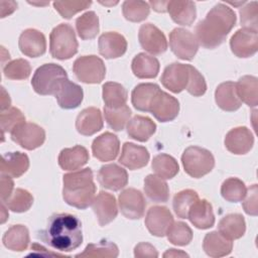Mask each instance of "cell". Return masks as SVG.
I'll return each instance as SVG.
<instances>
[{
    "instance_id": "35",
    "label": "cell",
    "mask_w": 258,
    "mask_h": 258,
    "mask_svg": "<svg viewBox=\"0 0 258 258\" xmlns=\"http://www.w3.org/2000/svg\"><path fill=\"white\" fill-rule=\"evenodd\" d=\"M236 92L241 102L250 107H256L258 104V80L253 76H243L235 84Z\"/></svg>"
},
{
    "instance_id": "48",
    "label": "cell",
    "mask_w": 258,
    "mask_h": 258,
    "mask_svg": "<svg viewBox=\"0 0 258 258\" xmlns=\"http://www.w3.org/2000/svg\"><path fill=\"white\" fill-rule=\"evenodd\" d=\"M3 73L10 80H25L31 73V67L26 59L17 58L7 62L3 68Z\"/></svg>"
},
{
    "instance_id": "57",
    "label": "cell",
    "mask_w": 258,
    "mask_h": 258,
    "mask_svg": "<svg viewBox=\"0 0 258 258\" xmlns=\"http://www.w3.org/2000/svg\"><path fill=\"white\" fill-rule=\"evenodd\" d=\"M1 5V18L6 17L7 15L11 14L16 8H17V3L14 1H0Z\"/></svg>"
},
{
    "instance_id": "61",
    "label": "cell",
    "mask_w": 258,
    "mask_h": 258,
    "mask_svg": "<svg viewBox=\"0 0 258 258\" xmlns=\"http://www.w3.org/2000/svg\"><path fill=\"white\" fill-rule=\"evenodd\" d=\"M8 209V208H7ZM5 207V204L2 202L1 203V224L5 223V221L8 219V212Z\"/></svg>"
},
{
    "instance_id": "49",
    "label": "cell",
    "mask_w": 258,
    "mask_h": 258,
    "mask_svg": "<svg viewBox=\"0 0 258 258\" xmlns=\"http://www.w3.org/2000/svg\"><path fill=\"white\" fill-rule=\"evenodd\" d=\"M24 122H25V117L19 109L15 107H11L5 111H2L0 114L2 138L4 137L5 132L11 133L17 126H19Z\"/></svg>"
},
{
    "instance_id": "15",
    "label": "cell",
    "mask_w": 258,
    "mask_h": 258,
    "mask_svg": "<svg viewBox=\"0 0 258 258\" xmlns=\"http://www.w3.org/2000/svg\"><path fill=\"white\" fill-rule=\"evenodd\" d=\"M173 223V217L166 207H151L145 217V226L147 230L156 237H163Z\"/></svg>"
},
{
    "instance_id": "33",
    "label": "cell",
    "mask_w": 258,
    "mask_h": 258,
    "mask_svg": "<svg viewBox=\"0 0 258 258\" xmlns=\"http://www.w3.org/2000/svg\"><path fill=\"white\" fill-rule=\"evenodd\" d=\"M2 242L7 249L22 252L29 244L28 229L23 225H14L4 233Z\"/></svg>"
},
{
    "instance_id": "12",
    "label": "cell",
    "mask_w": 258,
    "mask_h": 258,
    "mask_svg": "<svg viewBox=\"0 0 258 258\" xmlns=\"http://www.w3.org/2000/svg\"><path fill=\"white\" fill-rule=\"evenodd\" d=\"M138 39L142 48L151 54H161L167 49V40L164 33L151 23H145L140 26Z\"/></svg>"
},
{
    "instance_id": "26",
    "label": "cell",
    "mask_w": 258,
    "mask_h": 258,
    "mask_svg": "<svg viewBox=\"0 0 258 258\" xmlns=\"http://www.w3.org/2000/svg\"><path fill=\"white\" fill-rule=\"evenodd\" d=\"M29 167V159L25 153L16 151L8 152L1 158L0 171L1 174L9 175L11 177H20Z\"/></svg>"
},
{
    "instance_id": "6",
    "label": "cell",
    "mask_w": 258,
    "mask_h": 258,
    "mask_svg": "<svg viewBox=\"0 0 258 258\" xmlns=\"http://www.w3.org/2000/svg\"><path fill=\"white\" fill-rule=\"evenodd\" d=\"M184 171L194 178H200L212 171L215 165L213 154L202 147L189 146L181 156Z\"/></svg>"
},
{
    "instance_id": "41",
    "label": "cell",
    "mask_w": 258,
    "mask_h": 258,
    "mask_svg": "<svg viewBox=\"0 0 258 258\" xmlns=\"http://www.w3.org/2000/svg\"><path fill=\"white\" fill-rule=\"evenodd\" d=\"M119 254L118 247L106 240H102L97 244H89L83 253L77 254L76 257H87V258H98V257H105V258H111V257H117Z\"/></svg>"
},
{
    "instance_id": "30",
    "label": "cell",
    "mask_w": 258,
    "mask_h": 258,
    "mask_svg": "<svg viewBox=\"0 0 258 258\" xmlns=\"http://www.w3.org/2000/svg\"><path fill=\"white\" fill-rule=\"evenodd\" d=\"M89 152L82 145L64 148L58 155V164L64 170H76L89 161Z\"/></svg>"
},
{
    "instance_id": "44",
    "label": "cell",
    "mask_w": 258,
    "mask_h": 258,
    "mask_svg": "<svg viewBox=\"0 0 258 258\" xmlns=\"http://www.w3.org/2000/svg\"><path fill=\"white\" fill-rule=\"evenodd\" d=\"M104 115L110 128H112L114 131H121L129 121L131 110L127 105L116 109L104 107Z\"/></svg>"
},
{
    "instance_id": "36",
    "label": "cell",
    "mask_w": 258,
    "mask_h": 258,
    "mask_svg": "<svg viewBox=\"0 0 258 258\" xmlns=\"http://www.w3.org/2000/svg\"><path fill=\"white\" fill-rule=\"evenodd\" d=\"M219 232L230 240L241 238L246 231L244 217L240 214H229L225 216L218 225Z\"/></svg>"
},
{
    "instance_id": "32",
    "label": "cell",
    "mask_w": 258,
    "mask_h": 258,
    "mask_svg": "<svg viewBox=\"0 0 258 258\" xmlns=\"http://www.w3.org/2000/svg\"><path fill=\"white\" fill-rule=\"evenodd\" d=\"M159 61L156 57L146 54L145 52L138 53L132 60L131 69L133 74L139 79H152L158 75Z\"/></svg>"
},
{
    "instance_id": "37",
    "label": "cell",
    "mask_w": 258,
    "mask_h": 258,
    "mask_svg": "<svg viewBox=\"0 0 258 258\" xmlns=\"http://www.w3.org/2000/svg\"><path fill=\"white\" fill-rule=\"evenodd\" d=\"M144 191L149 200L155 203H166L169 199V188L163 178L148 174L144 179Z\"/></svg>"
},
{
    "instance_id": "47",
    "label": "cell",
    "mask_w": 258,
    "mask_h": 258,
    "mask_svg": "<svg viewBox=\"0 0 258 258\" xmlns=\"http://www.w3.org/2000/svg\"><path fill=\"white\" fill-rule=\"evenodd\" d=\"M168 241L177 246H185L192 239L191 229L183 222H173L166 232Z\"/></svg>"
},
{
    "instance_id": "23",
    "label": "cell",
    "mask_w": 258,
    "mask_h": 258,
    "mask_svg": "<svg viewBox=\"0 0 258 258\" xmlns=\"http://www.w3.org/2000/svg\"><path fill=\"white\" fill-rule=\"evenodd\" d=\"M149 161V152L144 146L125 142L119 157V162L131 170L144 167Z\"/></svg>"
},
{
    "instance_id": "43",
    "label": "cell",
    "mask_w": 258,
    "mask_h": 258,
    "mask_svg": "<svg viewBox=\"0 0 258 258\" xmlns=\"http://www.w3.org/2000/svg\"><path fill=\"white\" fill-rule=\"evenodd\" d=\"M199 200V195L194 189H183L177 192L172 202L175 215L180 219H186L188 211L195 202Z\"/></svg>"
},
{
    "instance_id": "13",
    "label": "cell",
    "mask_w": 258,
    "mask_h": 258,
    "mask_svg": "<svg viewBox=\"0 0 258 258\" xmlns=\"http://www.w3.org/2000/svg\"><path fill=\"white\" fill-rule=\"evenodd\" d=\"M230 46L232 52L238 57H250L258 48V34L256 30L241 28L231 37Z\"/></svg>"
},
{
    "instance_id": "19",
    "label": "cell",
    "mask_w": 258,
    "mask_h": 258,
    "mask_svg": "<svg viewBox=\"0 0 258 258\" xmlns=\"http://www.w3.org/2000/svg\"><path fill=\"white\" fill-rule=\"evenodd\" d=\"M18 45L20 51L29 57H38L46 50L45 36L39 30L28 28L19 36Z\"/></svg>"
},
{
    "instance_id": "53",
    "label": "cell",
    "mask_w": 258,
    "mask_h": 258,
    "mask_svg": "<svg viewBox=\"0 0 258 258\" xmlns=\"http://www.w3.org/2000/svg\"><path fill=\"white\" fill-rule=\"evenodd\" d=\"M257 184H253L250 188L247 189L246 196L243 199V209L246 214L251 216H256L258 211V205H257Z\"/></svg>"
},
{
    "instance_id": "46",
    "label": "cell",
    "mask_w": 258,
    "mask_h": 258,
    "mask_svg": "<svg viewBox=\"0 0 258 258\" xmlns=\"http://www.w3.org/2000/svg\"><path fill=\"white\" fill-rule=\"evenodd\" d=\"M122 12L124 17L132 22H140L147 18L150 7L144 1H124L122 4Z\"/></svg>"
},
{
    "instance_id": "24",
    "label": "cell",
    "mask_w": 258,
    "mask_h": 258,
    "mask_svg": "<svg viewBox=\"0 0 258 258\" xmlns=\"http://www.w3.org/2000/svg\"><path fill=\"white\" fill-rule=\"evenodd\" d=\"M102 113L98 108L89 107L84 109L77 117L76 129L85 136H91L103 128Z\"/></svg>"
},
{
    "instance_id": "34",
    "label": "cell",
    "mask_w": 258,
    "mask_h": 258,
    "mask_svg": "<svg viewBox=\"0 0 258 258\" xmlns=\"http://www.w3.org/2000/svg\"><path fill=\"white\" fill-rule=\"evenodd\" d=\"M159 87L156 84L145 83L137 85L131 94V102L134 108L138 111L149 112V107L152 99L159 91Z\"/></svg>"
},
{
    "instance_id": "9",
    "label": "cell",
    "mask_w": 258,
    "mask_h": 258,
    "mask_svg": "<svg viewBox=\"0 0 258 258\" xmlns=\"http://www.w3.org/2000/svg\"><path fill=\"white\" fill-rule=\"evenodd\" d=\"M11 139L27 150L41 146L45 140V131L37 124L24 122L17 126L11 133Z\"/></svg>"
},
{
    "instance_id": "38",
    "label": "cell",
    "mask_w": 258,
    "mask_h": 258,
    "mask_svg": "<svg viewBox=\"0 0 258 258\" xmlns=\"http://www.w3.org/2000/svg\"><path fill=\"white\" fill-rule=\"evenodd\" d=\"M103 100L105 107L116 109L126 105L127 91L119 83L108 82L103 85Z\"/></svg>"
},
{
    "instance_id": "51",
    "label": "cell",
    "mask_w": 258,
    "mask_h": 258,
    "mask_svg": "<svg viewBox=\"0 0 258 258\" xmlns=\"http://www.w3.org/2000/svg\"><path fill=\"white\" fill-rule=\"evenodd\" d=\"M186 91L194 97H201L207 91V84L201 73L189 64V79Z\"/></svg>"
},
{
    "instance_id": "4",
    "label": "cell",
    "mask_w": 258,
    "mask_h": 258,
    "mask_svg": "<svg viewBox=\"0 0 258 258\" xmlns=\"http://www.w3.org/2000/svg\"><path fill=\"white\" fill-rule=\"evenodd\" d=\"M78 40L73 27L68 23L55 26L49 35V51L52 57L64 60L78 52Z\"/></svg>"
},
{
    "instance_id": "8",
    "label": "cell",
    "mask_w": 258,
    "mask_h": 258,
    "mask_svg": "<svg viewBox=\"0 0 258 258\" xmlns=\"http://www.w3.org/2000/svg\"><path fill=\"white\" fill-rule=\"evenodd\" d=\"M171 51L180 59L190 60L195 57L199 42L195 34L183 28H174L169 34Z\"/></svg>"
},
{
    "instance_id": "52",
    "label": "cell",
    "mask_w": 258,
    "mask_h": 258,
    "mask_svg": "<svg viewBox=\"0 0 258 258\" xmlns=\"http://www.w3.org/2000/svg\"><path fill=\"white\" fill-rule=\"evenodd\" d=\"M240 17L244 28L257 31V2L253 1L241 8Z\"/></svg>"
},
{
    "instance_id": "11",
    "label": "cell",
    "mask_w": 258,
    "mask_h": 258,
    "mask_svg": "<svg viewBox=\"0 0 258 258\" xmlns=\"http://www.w3.org/2000/svg\"><path fill=\"white\" fill-rule=\"evenodd\" d=\"M119 208L124 217L130 220H138L145 212V199L140 190L136 188H126L119 195Z\"/></svg>"
},
{
    "instance_id": "58",
    "label": "cell",
    "mask_w": 258,
    "mask_h": 258,
    "mask_svg": "<svg viewBox=\"0 0 258 258\" xmlns=\"http://www.w3.org/2000/svg\"><path fill=\"white\" fill-rule=\"evenodd\" d=\"M10 104H11V100H10V97L9 95L6 93L5 89L2 87L1 88V112L2 111H5L7 109H9L10 107Z\"/></svg>"
},
{
    "instance_id": "5",
    "label": "cell",
    "mask_w": 258,
    "mask_h": 258,
    "mask_svg": "<svg viewBox=\"0 0 258 258\" xmlns=\"http://www.w3.org/2000/svg\"><path fill=\"white\" fill-rule=\"evenodd\" d=\"M67 78V72L59 64L44 63L35 71L31 85L39 95H54L61 81Z\"/></svg>"
},
{
    "instance_id": "14",
    "label": "cell",
    "mask_w": 258,
    "mask_h": 258,
    "mask_svg": "<svg viewBox=\"0 0 258 258\" xmlns=\"http://www.w3.org/2000/svg\"><path fill=\"white\" fill-rule=\"evenodd\" d=\"M189 79V64L173 62L167 66L160 78L164 88L172 93H180L187 87Z\"/></svg>"
},
{
    "instance_id": "50",
    "label": "cell",
    "mask_w": 258,
    "mask_h": 258,
    "mask_svg": "<svg viewBox=\"0 0 258 258\" xmlns=\"http://www.w3.org/2000/svg\"><path fill=\"white\" fill-rule=\"evenodd\" d=\"M52 4L61 17L70 19L76 13L89 8L92 1H55Z\"/></svg>"
},
{
    "instance_id": "59",
    "label": "cell",
    "mask_w": 258,
    "mask_h": 258,
    "mask_svg": "<svg viewBox=\"0 0 258 258\" xmlns=\"http://www.w3.org/2000/svg\"><path fill=\"white\" fill-rule=\"evenodd\" d=\"M152 6V8L157 12H165L167 1H150L148 3Z\"/></svg>"
},
{
    "instance_id": "60",
    "label": "cell",
    "mask_w": 258,
    "mask_h": 258,
    "mask_svg": "<svg viewBox=\"0 0 258 258\" xmlns=\"http://www.w3.org/2000/svg\"><path fill=\"white\" fill-rule=\"evenodd\" d=\"M163 257H188V255L180 250L169 249L163 254Z\"/></svg>"
},
{
    "instance_id": "16",
    "label": "cell",
    "mask_w": 258,
    "mask_h": 258,
    "mask_svg": "<svg viewBox=\"0 0 258 258\" xmlns=\"http://www.w3.org/2000/svg\"><path fill=\"white\" fill-rule=\"evenodd\" d=\"M254 144V136L252 132L245 126L231 129L225 137L226 148L234 154L248 153Z\"/></svg>"
},
{
    "instance_id": "55",
    "label": "cell",
    "mask_w": 258,
    "mask_h": 258,
    "mask_svg": "<svg viewBox=\"0 0 258 258\" xmlns=\"http://www.w3.org/2000/svg\"><path fill=\"white\" fill-rule=\"evenodd\" d=\"M134 256L135 257H157L158 252L151 244L142 242L136 245L134 249Z\"/></svg>"
},
{
    "instance_id": "2",
    "label": "cell",
    "mask_w": 258,
    "mask_h": 258,
    "mask_svg": "<svg viewBox=\"0 0 258 258\" xmlns=\"http://www.w3.org/2000/svg\"><path fill=\"white\" fill-rule=\"evenodd\" d=\"M236 20V14L229 6L223 3L216 4L196 26L198 42L205 48L218 47L225 41Z\"/></svg>"
},
{
    "instance_id": "25",
    "label": "cell",
    "mask_w": 258,
    "mask_h": 258,
    "mask_svg": "<svg viewBox=\"0 0 258 258\" xmlns=\"http://www.w3.org/2000/svg\"><path fill=\"white\" fill-rule=\"evenodd\" d=\"M187 219L198 229L206 230L214 226L215 216L213 207L207 200H198L190 207Z\"/></svg>"
},
{
    "instance_id": "45",
    "label": "cell",
    "mask_w": 258,
    "mask_h": 258,
    "mask_svg": "<svg viewBox=\"0 0 258 258\" xmlns=\"http://www.w3.org/2000/svg\"><path fill=\"white\" fill-rule=\"evenodd\" d=\"M3 203L12 212L23 213L28 211L32 206L33 197L26 189L16 188L6 201H3Z\"/></svg>"
},
{
    "instance_id": "22",
    "label": "cell",
    "mask_w": 258,
    "mask_h": 258,
    "mask_svg": "<svg viewBox=\"0 0 258 258\" xmlns=\"http://www.w3.org/2000/svg\"><path fill=\"white\" fill-rule=\"evenodd\" d=\"M59 107L62 109H75L78 108L84 97L83 89L71 82L68 78L62 80L54 94Z\"/></svg>"
},
{
    "instance_id": "28",
    "label": "cell",
    "mask_w": 258,
    "mask_h": 258,
    "mask_svg": "<svg viewBox=\"0 0 258 258\" xmlns=\"http://www.w3.org/2000/svg\"><path fill=\"white\" fill-rule=\"evenodd\" d=\"M166 11L179 25H190L197 16L196 4L192 1H167Z\"/></svg>"
},
{
    "instance_id": "42",
    "label": "cell",
    "mask_w": 258,
    "mask_h": 258,
    "mask_svg": "<svg viewBox=\"0 0 258 258\" xmlns=\"http://www.w3.org/2000/svg\"><path fill=\"white\" fill-rule=\"evenodd\" d=\"M247 192L245 183L236 177L227 178L221 186L222 197L231 203H238L243 201Z\"/></svg>"
},
{
    "instance_id": "27",
    "label": "cell",
    "mask_w": 258,
    "mask_h": 258,
    "mask_svg": "<svg viewBox=\"0 0 258 258\" xmlns=\"http://www.w3.org/2000/svg\"><path fill=\"white\" fill-rule=\"evenodd\" d=\"M203 248L210 257H223L232 252L233 242L222 233L213 231L205 236Z\"/></svg>"
},
{
    "instance_id": "1",
    "label": "cell",
    "mask_w": 258,
    "mask_h": 258,
    "mask_svg": "<svg viewBox=\"0 0 258 258\" xmlns=\"http://www.w3.org/2000/svg\"><path fill=\"white\" fill-rule=\"evenodd\" d=\"M37 237L57 251L71 252L83 243L82 223L72 214H53L48 219L46 228L38 232Z\"/></svg>"
},
{
    "instance_id": "18",
    "label": "cell",
    "mask_w": 258,
    "mask_h": 258,
    "mask_svg": "<svg viewBox=\"0 0 258 258\" xmlns=\"http://www.w3.org/2000/svg\"><path fill=\"white\" fill-rule=\"evenodd\" d=\"M98 181L107 189L114 191L120 190L127 185L128 173L126 169L118 164H106L99 169Z\"/></svg>"
},
{
    "instance_id": "17",
    "label": "cell",
    "mask_w": 258,
    "mask_h": 258,
    "mask_svg": "<svg viewBox=\"0 0 258 258\" xmlns=\"http://www.w3.org/2000/svg\"><path fill=\"white\" fill-rule=\"evenodd\" d=\"M120 150V141L118 137L111 133L105 132L94 139L92 143L93 155L100 161L114 160Z\"/></svg>"
},
{
    "instance_id": "29",
    "label": "cell",
    "mask_w": 258,
    "mask_h": 258,
    "mask_svg": "<svg viewBox=\"0 0 258 258\" xmlns=\"http://www.w3.org/2000/svg\"><path fill=\"white\" fill-rule=\"evenodd\" d=\"M215 100L217 105L227 112H234L242 105L236 92V85L233 82L220 84L215 92Z\"/></svg>"
},
{
    "instance_id": "21",
    "label": "cell",
    "mask_w": 258,
    "mask_h": 258,
    "mask_svg": "<svg viewBox=\"0 0 258 258\" xmlns=\"http://www.w3.org/2000/svg\"><path fill=\"white\" fill-rule=\"evenodd\" d=\"M99 52L105 58H117L122 56L127 50L125 37L118 32H105L99 37Z\"/></svg>"
},
{
    "instance_id": "10",
    "label": "cell",
    "mask_w": 258,
    "mask_h": 258,
    "mask_svg": "<svg viewBox=\"0 0 258 258\" xmlns=\"http://www.w3.org/2000/svg\"><path fill=\"white\" fill-rule=\"evenodd\" d=\"M149 112L160 122H169L176 118L179 112L177 99L159 90L149 107Z\"/></svg>"
},
{
    "instance_id": "54",
    "label": "cell",
    "mask_w": 258,
    "mask_h": 258,
    "mask_svg": "<svg viewBox=\"0 0 258 258\" xmlns=\"http://www.w3.org/2000/svg\"><path fill=\"white\" fill-rule=\"evenodd\" d=\"M0 196H1V201H6L11 194L13 192V187L14 183L9 175L1 174V180H0Z\"/></svg>"
},
{
    "instance_id": "7",
    "label": "cell",
    "mask_w": 258,
    "mask_h": 258,
    "mask_svg": "<svg viewBox=\"0 0 258 258\" xmlns=\"http://www.w3.org/2000/svg\"><path fill=\"white\" fill-rule=\"evenodd\" d=\"M73 71L78 80L86 84H99L106 76L104 61L97 55H83L78 57L74 62Z\"/></svg>"
},
{
    "instance_id": "56",
    "label": "cell",
    "mask_w": 258,
    "mask_h": 258,
    "mask_svg": "<svg viewBox=\"0 0 258 258\" xmlns=\"http://www.w3.org/2000/svg\"><path fill=\"white\" fill-rule=\"evenodd\" d=\"M31 250L33 251L32 255H36V256H40V257H66L63 255L53 253L51 251H47L43 246H41L37 243H34L31 245ZM66 258H68V257H66Z\"/></svg>"
},
{
    "instance_id": "40",
    "label": "cell",
    "mask_w": 258,
    "mask_h": 258,
    "mask_svg": "<svg viewBox=\"0 0 258 258\" xmlns=\"http://www.w3.org/2000/svg\"><path fill=\"white\" fill-rule=\"evenodd\" d=\"M151 166L155 174L163 179H170L174 177L179 170V166L175 158L165 153L156 155L152 160Z\"/></svg>"
},
{
    "instance_id": "31",
    "label": "cell",
    "mask_w": 258,
    "mask_h": 258,
    "mask_svg": "<svg viewBox=\"0 0 258 258\" xmlns=\"http://www.w3.org/2000/svg\"><path fill=\"white\" fill-rule=\"evenodd\" d=\"M156 131V124L148 117L136 115L127 123V134L140 142L147 141Z\"/></svg>"
},
{
    "instance_id": "20",
    "label": "cell",
    "mask_w": 258,
    "mask_h": 258,
    "mask_svg": "<svg viewBox=\"0 0 258 258\" xmlns=\"http://www.w3.org/2000/svg\"><path fill=\"white\" fill-rule=\"evenodd\" d=\"M92 208L100 226H106L111 223L118 214L115 197L106 191H100L98 196L95 197L92 203Z\"/></svg>"
},
{
    "instance_id": "39",
    "label": "cell",
    "mask_w": 258,
    "mask_h": 258,
    "mask_svg": "<svg viewBox=\"0 0 258 258\" xmlns=\"http://www.w3.org/2000/svg\"><path fill=\"white\" fill-rule=\"evenodd\" d=\"M76 28L81 39H93L99 33V17L94 11H88L77 18Z\"/></svg>"
},
{
    "instance_id": "3",
    "label": "cell",
    "mask_w": 258,
    "mask_h": 258,
    "mask_svg": "<svg viewBox=\"0 0 258 258\" xmlns=\"http://www.w3.org/2000/svg\"><path fill=\"white\" fill-rule=\"evenodd\" d=\"M62 198L64 202L77 209L85 210L92 205L96 185L93 178V171L87 167L63 175Z\"/></svg>"
}]
</instances>
